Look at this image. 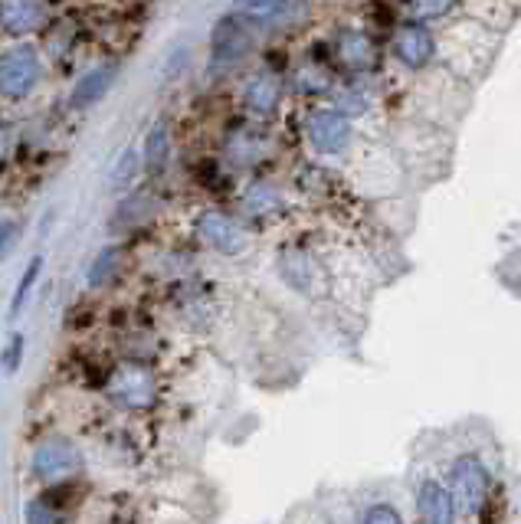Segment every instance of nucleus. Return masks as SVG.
Instances as JSON below:
<instances>
[{"instance_id": "6ab92c4d", "label": "nucleus", "mask_w": 521, "mask_h": 524, "mask_svg": "<svg viewBox=\"0 0 521 524\" xmlns=\"http://www.w3.org/2000/svg\"><path fill=\"white\" fill-rule=\"evenodd\" d=\"M23 348H27V338H23L20 331H17V335L7 338L4 351H0V371H4L7 377L20 371V364H23Z\"/></svg>"}, {"instance_id": "39448f33", "label": "nucleus", "mask_w": 521, "mask_h": 524, "mask_svg": "<svg viewBox=\"0 0 521 524\" xmlns=\"http://www.w3.org/2000/svg\"><path fill=\"white\" fill-rule=\"evenodd\" d=\"M197 233L210 249L223 256H236L246 249V230L223 210H204L197 217Z\"/></svg>"}, {"instance_id": "a878e982", "label": "nucleus", "mask_w": 521, "mask_h": 524, "mask_svg": "<svg viewBox=\"0 0 521 524\" xmlns=\"http://www.w3.org/2000/svg\"><path fill=\"white\" fill-rule=\"evenodd\" d=\"M4 154H7V135H4V128H0V161H4Z\"/></svg>"}, {"instance_id": "1a4fd4ad", "label": "nucleus", "mask_w": 521, "mask_h": 524, "mask_svg": "<svg viewBox=\"0 0 521 524\" xmlns=\"http://www.w3.org/2000/svg\"><path fill=\"white\" fill-rule=\"evenodd\" d=\"M394 53L404 66L420 69L433 59V37L430 30L420 27V23H404L394 37Z\"/></svg>"}, {"instance_id": "a211bd4d", "label": "nucleus", "mask_w": 521, "mask_h": 524, "mask_svg": "<svg viewBox=\"0 0 521 524\" xmlns=\"http://www.w3.org/2000/svg\"><path fill=\"white\" fill-rule=\"evenodd\" d=\"M295 86H299V92H305V95H318V92H328L331 76H328V69L305 63L299 73H295Z\"/></svg>"}, {"instance_id": "393cba45", "label": "nucleus", "mask_w": 521, "mask_h": 524, "mask_svg": "<svg viewBox=\"0 0 521 524\" xmlns=\"http://www.w3.org/2000/svg\"><path fill=\"white\" fill-rule=\"evenodd\" d=\"M14 236H17V226L10 223V220H0V256L7 253L10 243H14Z\"/></svg>"}, {"instance_id": "6e6552de", "label": "nucleus", "mask_w": 521, "mask_h": 524, "mask_svg": "<svg viewBox=\"0 0 521 524\" xmlns=\"http://www.w3.org/2000/svg\"><path fill=\"white\" fill-rule=\"evenodd\" d=\"M335 53L341 59V66H348L351 73H367V69L377 63V46H374V40L367 37L364 30H354V27L338 33Z\"/></svg>"}, {"instance_id": "aec40b11", "label": "nucleus", "mask_w": 521, "mask_h": 524, "mask_svg": "<svg viewBox=\"0 0 521 524\" xmlns=\"http://www.w3.org/2000/svg\"><path fill=\"white\" fill-rule=\"evenodd\" d=\"M135 171H138V154H135V151H125L122 158L115 161V168H112V174H109V187H112V190L128 187V181L135 177Z\"/></svg>"}, {"instance_id": "ddd939ff", "label": "nucleus", "mask_w": 521, "mask_h": 524, "mask_svg": "<svg viewBox=\"0 0 521 524\" xmlns=\"http://www.w3.org/2000/svg\"><path fill=\"white\" fill-rule=\"evenodd\" d=\"M417 505L423 524H456V508L449 502V492L433 479H426L417 492Z\"/></svg>"}, {"instance_id": "5701e85b", "label": "nucleus", "mask_w": 521, "mask_h": 524, "mask_svg": "<svg viewBox=\"0 0 521 524\" xmlns=\"http://www.w3.org/2000/svg\"><path fill=\"white\" fill-rule=\"evenodd\" d=\"M361 524H404V518H400V511L390 505H371L364 511Z\"/></svg>"}, {"instance_id": "4be33fe9", "label": "nucleus", "mask_w": 521, "mask_h": 524, "mask_svg": "<svg viewBox=\"0 0 521 524\" xmlns=\"http://www.w3.org/2000/svg\"><path fill=\"white\" fill-rule=\"evenodd\" d=\"M453 4L456 0H410V7H413V14L417 17H443V14H449L453 10Z\"/></svg>"}, {"instance_id": "9b49d317", "label": "nucleus", "mask_w": 521, "mask_h": 524, "mask_svg": "<svg viewBox=\"0 0 521 524\" xmlns=\"http://www.w3.org/2000/svg\"><path fill=\"white\" fill-rule=\"evenodd\" d=\"M279 102H282V82H279V76L259 73L256 79L246 82V89H243L246 112H253L259 118H269L272 112L279 109Z\"/></svg>"}, {"instance_id": "f03ea898", "label": "nucleus", "mask_w": 521, "mask_h": 524, "mask_svg": "<svg viewBox=\"0 0 521 524\" xmlns=\"http://www.w3.org/2000/svg\"><path fill=\"white\" fill-rule=\"evenodd\" d=\"M489 498V469L479 456H459L449 469V502L456 515H479Z\"/></svg>"}, {"instance_id": "423d86ee", "label": "nucleus", "mask_w": 521, "mask_h": 524, "mask_svg": "<svg viewBox=\"0 0 521 524\" xmlns=\"http://www.w3.org/2000/svg\"><path fill=\"white\" fill-rule=\"evenodd\" d=\"M305 135H309L312 148L322 154H338L348 148L351 141V122L335 109H322L309 115V125H305Z\"/></svg>"}, {"instance_id": "20e7f679", "label": "nucleus", "mask_w": 521, "mask_h": 524, "mask_svg": "<svg viewBox=\"0 0 521 524\" xmlns=\"http://www.w3.org/2000/svg\"><path fill=\"white\" fill-rule=\"evenodd\" d=\"M30 469L40 482H63L86 469V459H82L79 446L69 443V439H43L33 449Z\"/></svg>"}, {"instance_id": "4468645a", "label": "nucleus", "mask_w": 521, "mask_h": 524, "mask_svg": "<svg viewBox=\"0 0 521 524\" xmlns=\"http://www.w3.org/2000/svg\"><path fill=\"white\" fill-rule=\"evenodd\" d=\"M141 164L148 174H161L171 164V131L168 125H155L145 138V151H141Z\"/></svg>"}, {"instance_id": "b1692460", "label": "nucleus", "mask_w": 521, "mask_h": 524, "mask_svg": "<svg viewBox=\"0 0 521 524\" xmlns=\"http://www.w3.org/2000/svg\"><path fill=\"white\" fill-rule=\"evenodd\" d=\"M364 105H367V95L364 92H345V95H341V115H345L348 118V112L354 115V112H364Z\"/></svg>"}, {"instance_id": "0eeeda50", "label": "nucleus", "mask_w": 521, "mask_h": 524, "mask_svg": "<svg viewBox=\"0 0 521 524\" xmlns=\"http://www.w3.org/2000/svg\"><path fill=\"white\" fill-rule=\"evenodd\" d=\"M46 27L43 0H0V30L10 37H27Z\"/></svg>"}, {"instance_id": "f8f14e48", "label": "nucleus", "mask_w": 521, "mask_h": 524, "mask_svg": "<svg viewBox=\"0 0 521 524\" xmlns=\"http://www.w3.org/2000/svg\"><path fill=\"white\" fill-rule=\"evenodd\" d=\"M243 46H246V33L240 27V20L236 17H223L217 23V30H213V43H210V50H213V69L223 66V63H236V59L243 56Z\"/></svg>"}, {"instance_id": "f257e3e1", "label": "nucleus", "mask_w": 521, "mask_h": 524, "mask_svg": "<svg viewBox=\"0 0 521 524\" xmlns=\"http://www.w3.org/2000/svg\"><path fill=\"white\" fill-rule=\"evenodd\" d=\"M40 79H43V63L33 46L20 43L0 53V99L23 102L40 86Z\"/></svg>"}, {"instance_id": "dca6fc26", "label": "nucleus", "mask_w": 521, "mask_h": 524, "mask_svg": "<svg viewBox=\"0 0 521 524\" xmlns=\"http://www.w3.org/2000/svg\"><path fill=\"white\" fill-rule=\"evenodd\" d=\"M118 269H122V249L118 246L99 249V256L92 259V266H89V285L92 289H102V285H109L118 276Z\"/></svg>"}, {"instance_id": "f3484780", "label": "nucleus", "mask_w": 521, "mask_h": 524, "mask_svg": "<svg viewBox=\"0 0 521 524\" xmlns=\"http://www.w3.org/2000/svg\"><path fill=\"white\" fill-rule=\"evenodd\" d=\"M40 272H43V256H33L30 262H27V269H23V276H20V282H17V289H14V299H10V318H17L23 308H27V302H30V292H33V285H37V279H40Z\"/></svg>"}, {"instance_id": "2eb2a0df", "label": "nucleus", "mask_w": 521, "mask_h": 524, "mask_svg": "<svg viewBox=\"0 0 521 524\" xmlns=\"http://www.w3.org/2000/svg\"><path fill=\"white\" fill-rule=\"evenodd\" d=\"M243 210L250 217H272L282 210V194L272 184H250L243 194Z\"/></svg>"}, {"instance_id": "7ed1b4c3", "label": "nucleus", "mask_w": 521, "mask_h": 524, "mask_svg": "<svg viewBox=\"0 0 521 524\" xmlns=\"http://www.w3.org/2000/svg\"><path fill=\"white\" fill-rule=\"evenodd\" d=\"M112 397L128 410H148L158 400V377L148 364L125 361L112 374Z\"/></svg>"}, {"instance_id": "9d476101", "label": "nucleus", "mask_w": 521, "mask_h": 524, "mask_svg": "<svg viewBox=\"0 0 521 524\" xmlns=\"http://www.w3.org/2000/svg\"><path fill=\"white\" fill-rule=\"evenodd\" d=\"M115 73L118 69L115 66H96V69H89L86 76L76 79V86L73 92H69V109H92L96 102L105 99V92L112 89V82H115Z\"/></svg>"}, {"instance_id": "412c9836", "label": "nucleus", "mask_w": 521, "mask_h": 524, "mask_svg": "<svg viewBox=\"0 0 521 524\" xmlns=\"http://www.w3.org/2000/svg\"><path fill=\"white\" fill-rule=\"evenodd\" d=\"M27 521L30 524H59V511L46 502V498H37V502L27 505Z\"/></svg>"}]
</instances>
